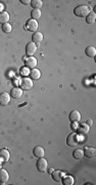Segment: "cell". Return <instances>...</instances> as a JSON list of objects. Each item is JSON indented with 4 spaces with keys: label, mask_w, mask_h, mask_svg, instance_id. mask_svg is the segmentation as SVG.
<instances>
[{
    "label": "cell",
    "mask_w": 96,
    "mask_h": 185,
    "mask_svg": "<svg viewBox=\"0 0 96 185\" xmlns=\"http://www.w3.org/2000/svg\"><path fill=\"white\" fill-rule=\"evenodd\" d=\"M77 125H77V122H72V125H71L72 130H74V131H76V130H77V128H78V127H77Z\"/></svg>",
    "instance_id": "cell-28"
},
{
    "label": "cell",
    "mask_w": 96,
    "mask_h": 185,
    "mask_svg": "<svg viewBox=\"0 0 96 185\" xmlns=\"http://www.w3.org/2000/svg\"><path fill=\"white\" fill-rule=\"evenodd\" d=\"M25 66L27 68H30V69H34L37 66V59L34 58V57H28V58L25 59Z\"/></svg>",
    "instance_id": "cell-5"
},
{
    "label": "cell",
    "mask_w": 96,
    "mask_h": 185,
    "mask_svg": "<svg viewBox=\"0 0 96 185\" xmlns=\"http://www.w3.org/2000/svg\"><path fill=\"white\" fill-rule=\"evenodd\" d=\"M9 157H10V154L7 149H1L0 150V158H1L3 162H8Z\"/></svg>",
    "instance_id": "cell-18"
},
{
    "label": "cell",
    "mask_w": 96,
    "mask_h": 185,
    "mask_svg": "<svg viewBox=\"0 0 96 185\" xmlns=\"http://www.w3.org/2000/svg\"><path fill=\"white\" fill-rule=\"evenodd\" d=\"M30 76H31V78L33 80H38L39 78L41 77V73L40 71H39L38 69H36V68H34V69H31V71H30Z\"/></svg>",
    "instance_id": "cell-17"
},
{
    "label": "cell",
    "mask_w": 96,
    "mask_h": 185,
    "mask_svg": "<svg viewBox=\"0 0 96 185\" xmlns=\"http://www.w3.org/2000/svg\"><path fill=\"white\" fill-rule=\"evenodd\" d=\"M0 169H2V163H0Z\"/></svg>",
    "instance_id": "cell-31"
},
{
    "label": "cell",
    "mask_w": 96,
    "mask_h": 185,
    "mask_svg": "<svg viewBox=\"0 0 96 185\" xmlns=\"http://www.w3.org/2000/svg\"><path fill=\"white\" fill-rule=\"evenodd\" d=\"M26 29L30 31V32H36L37 29H38V22L33 20V19H30L26 23Z\"/></svg>",
    "instance_id": "cell-3"
},
{
    "label": "cell",
    "mask_w": 96,
    "mask_h": 185,
    "mask_svg": "<svg viewBox=\"0 0 96 185\" xmlns=\"http://www.w3.org/2000/svg\"><path fill=\"white\" fill-rule=\"evenodd\" d=\"M9 179V174L6 170L4 169H0V183L1 184H5Z\"/></svg>",
    "instance_id": "cell-11"
},
{
    "label": "cell",
    "mask_w": 96,
    "mask_h": 185,
    "mask_svg": "<svg viewBox=\"0 0 96 185\" xmlns=\"http://www.w3.org/2000/svg\"><path fill=\"white\" fill-rule=\"evenodd\" d=\"M36 167H37V170H38L39 172H45V171L47 170V168H48L47 160H46L45 158H43V157H40L38 160V162H37V163H36Z\"/></svg>",
    "instance_id": "cell-4"
},
{
    "label": "cell",
    "mask_w": 96,
    "mask_h": 185,
    "mask_svg": "<svg viewBox=\"0 0 96 185\" xmlns=\"http://www.w3.org/2000/svg\"><path fill=\"white\" fill-rule=\"evenodd\" d=\"M20 85H21V89L22 90H25V91H29L33 87V80L31 78H28V77H24L21 79L20 81Z\"/></svg>",
    "instance_id": "cell-2"
},
{
    "label": "cell",
    "mask_w": 96,
    "mask_h": 185,
    "mask_svg": "<svg viewBox=\"0 0 96 185\" xmlns=\"http://www.w3.org/2000/svg\"><path fill=\"white\" fill-rule=\"evenodd\" d=\"M64 173L62 172V171H53L51 173V176H52V179L56 182H62V179L64 176Z\"/></svg>",
    "instance_id": "cell-10"
},
{
    "label": "cell",
    "mask_w": 96,
    "mask_h": 185,
    "mask_svg": "<svg viewBox=\"0 0 96 185\" xmlns=\"http://www.w3.org/2000/svg\"><path fill=\"white\" fill-rule=\"evenodd\" d=\"M95 20H96L95 13H90L87 16H86V22L88 24H93L95 22Z\"/></svg>",
    "instance_id": "cell-25"
},
{
    "label": "cell",
    "mask_w": 96,
    "mask_h": 185,
    "mask_svg": "<svg viewBox=\"0 0 96 185\" xmlns=\"http://www.w3.org/2000/svg\"><path fill=\"white\" fill-rule=\"evenodd\" d=\"M62 182L64 185H73L75 182L74 178H73V176H71V175H67V176H64V178L62 179Z\"/></svg>",
    "instance_id": "cell-20"
},
{
    "label": "cell",
    "mask_w": 96,
    "mask_h": 185,
    "mask_svg": "<svg viewBox=\"0 0 96 185\" xmlns=\"http://www.w3.org/2000/svg\"><path fill=\"white\" fill-rule=\"evenodd\" d=\"M31 16L33 20H35V21L39 20V19L41 18V10L40 9H33L31 11Z\"/></svg>",
    "instance_id": "cell-23"
},
{
    "label": "cell",
    "mask_w": 96,
    "mask_h": 185,
    "mask_svg": "<svg viewBox=\"0 0 96 185\" xmlns=\"http://www.w3.org/2000/svg\"><path fill=\"white\" fill-rule=\"evenodd\" d=\"M73 156H74V158H76V160H81L84 156V150H82V149H76V150H74V152H73Z\"/></svg>",
    "instance_id": "cell-22"
},
{
    "label": "cell",
    "mask_w": 96,
    "mask_h": 185,
    "mask_svg": "<svg viewBox=\"0 0 96 185\" xmlns=\"http://www.w3.org/2000/svg\"><path fill=\"white\" fill-rule=\"evenodd\" d=\"M9 21V13L7 11H1L0 13V24H5V23H8Z\"/></svg>",
    "instance_id": "cell-19"
},
{
    "label": "cell",
    "mask_w": 96,
    "mask_h": 185,
    "mask_svg": "<svg viewBox=\"0 0 96 185\" xmlns=\"http://www.w3.org/2000/svg\"><path fill=\"white\" fill-rule=\"evenodd\" d=\"M53 171H54V170H53V169H51V168H50V169H49V171H48V172H49V174H51V173H52Z\"/></svg>",
    "instance_id": "cell-30"
},
{
    "label": "cell",
    "mask_w": 96,
    "mask_h": 185,
    "mask_svg": "<svg viewBox=\"0 0 96 185\" xmlns=\"http://www.w3.org/2000/svg\"><path fill=\"white\" fill-rule=\"evenodd\" d=\"M2 31H3L4 33H6V34H8V33H10L11 32V25L9 23H5V24H3L2 25Z\"/></svg>",
    "instance_id": "cell-26"
},
{
    "label": "cell",
    "mask_w": 96,
    "mask_h": 185,
    "mask_svg": "<svg viewBox=\"0 0 96 185\" xmlns=\"http://www.w3.org/2000/svg\"><path fill=\"white\" fill-rule=\"evenodd\" d=\"M81 119V113L78 110H73L70 113V120L72 122H78Z\"/></svg>",
    "instance_id": "cell-13"
},
{
    "label": "cell",
    "mask_w": 96,
    "mask_h": 185,
    "mask_svg": "<svg viewBox=\"0 0 96 185\" xmlns=\"http://www.w3.org/2000/svg\"><path fill=\"white\" fill-rule=\"evenodd\" d=\"M74 13H75V15L77 16H79V18H86V16L91 13V9L88 5H84L83 4V5L77 6V7L75 8Z\"/></svg>",
    "instance_id": "cell-1"
},
{
    "label": "cell",
    "mask_w": 96,
    "mask_h": 185,
    "mask_svg": "<svg viewBox=\"0 0 96 185\" xmlns=\"http://www.w3.org/2000/svg\"><path fill=\"white\" fill-rule=\"evenodd\" d=\"M33 154H34V156H36V157L40 158V157H44V154H45V151H44V148L41 146H37L34 148V150H33Z\"/></svg>",
    "instance_id": "cell-16"
},
{
    "label": "cell",
    "mask_w": 96,
    "mask_h": 185,
    "mask_svg": "<svg viewBox=\"0 0 96 185\" xmlns=\"http://www.w3.org/2000/svg\"><path fill=\"white\" fill-rule=\"evenodd\" d=\"M21 3L25 4V5H28V4H31V1H30V0H21Z\"/></svg>",
    "instance_id": "cell-27"
},
{
    "label": "cell",
    "mask_w": 96,
    "mask_h": 185,
    "mask_svg": "<svg viewBox=\"0 0 96 185\" xmlns=\"http://www.w3.org/2000/svg\"><path fill=\"white\" fill-rule=\"evenodd\" d=\"M92 123H93L92 119H88L87 122H86V125H88L89 127H91V125H92Z\"/></svg>",
    "instance_id": "cell-29"
},
{
    "label": "cell",
    "mask_w": 96,
    "mask_h": 185,
    "mask_svg": "<svg viewBox=\"0 0 96 185\" xmlns=\"http://www.w3.org/2000/svg\"><path fill=\"white\" fill-rule=\"evenodd\" d=\"M67 144L71 147H74L78 144V135L76 133H73V134H70L67 136Z\"/></svg>",
    "instance_id": "cell-6"
},
{
    "label": "cell",
    "mask_w": 96,
    "mask_h": 185,
    "mask_svg": "<svg viewBox=\"0 0 96 185\" xmlns=\"http://www.w3.org/2000/svg\"><path fill=\"white\" fill-rule=\"evenodd\" d=\"M10 101V95L8 92H4L2 94H0V105L1 106H6Z\"/></svg>",
    "instance_id": "cell-8"
},
{
    "label": "cell",
    "mask_w": 96,
    "mask_h": 185,
    "mask_svg": "<svg viewBox=\"0 0 96 185\" xmlns=\"http://www.w3.org/2000/svg\"><path fill=\"white\" fill-rule=\"evenodd\" d=\"M76 131L78 132L79 134L86 135V134H88L89 131H90V127H89L88 125H86V123H82V125H79V127L77 128Z\"/></svg>",
    "instance_id": "cell-14"
},
{
    "label": "cell",
    "mask_w": 96,
    "mask_h": 185,
    "mask_svg": "<svg viewBox=\"0 0 96 185\" xmlns=\"http://www.w3.org/2000/svg\"><path fill=\"white\" fill-rule=\"evenodd\" d=\"M42 40H43V34L41 32H34V34L32 35V42L34 43H41Z\"/></svg>",
    "instance_id": "cell-15"
},
{
    "label": "cell",
    "mask_w": 96,
    "mask_h": 185,
    "mask_svg": "<svg viewBox=\"0 0 96 185\" xmlns=\"http://www.w3.org/2000/svg\"><path fill=\"white\" fill-rule=\"evenodd\" d=\"M37 51V46L34 43V42H30V43L27 44L26 46V54L29 57H33V54Z\"/></svg>",
    "instance_id": "cell-7"
},
{
    "label": "cell",
    "mask_w": 96,
    "mask_h": 185,
    "mask_svg": "<svg viewBox=\"0 0 96 185\" xmlns=\"http://www.w3.org/2000/svg\"><path fill=\"white\" fill-rule=\"evenodd\" d=\"M31 5L34 9H40L43 5V2L41 0H33L31 1Z\"/></svg>",
    "instance_id": "cell-24"
},
{
    "label": "cell",
    "mask_w": 96,
    "mask_h": 185,
    "mask_svg": "<svg viewBox=\"0 0 96 185\" xmlns=\"http://www.w3.org/2000/svg\"><path fill=\"white\" fill-rule=\"evenodd\" d=\"M10 97H12L13 99H20L21 97L23 96V90L21 89V87H13V89H11L10 91Z\"/></svg>",
    "instance_id": "cell-9"
},
{
    "label": "cell",
    "mask_w": 96,
    "mask_h": 185,
    "mask_svg": "<svg viewBox=\"0 0 96 185\" xmlns=\"http://www.w3.org/2000/svg\"><path fill=\"white\" fill-rule=\"evenodd\" d=\"M85 53L89 58H93V57H95V54H96V48L94 46H88L87 48L85 49Z\"/></svg>",
    "instance_id": "cell-21"
},
{
    "label": "cell",
    "mask_w": 96,
    "mask_h": 185,
    "mask_svg": "<svg viewBox=\"0 0 96 185\" xmlns=\"http://www.w3.org/2000/svg\"><path fill=\"white\" fill-rule=\"evenodd\" d=\"M84 155L87 156L89 158L94 157L96 155V149L94 147H85L84 148Z\"/></svg>",
    "instance_id": "cell-12"
}]
</instances>
